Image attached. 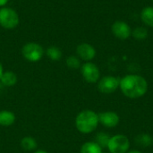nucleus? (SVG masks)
I'll list each match as a JSON object with an SVG mask.
<instances>
[{"label": "nucleus", "instance_id": "6e6552de", "mask_svg": "<svg viewBox=\"0 0 153 153\" xmlns=\"http://www.w3.org/2000/svg\"><path fill=\"white\" fill-rule=\"evenodd\" d=\"M111 31L113 35L119 39L125 40L132 36V28L124 21H116L111 25Z\"/></svg>", "mask_w": 153, "mask_h": 153}, {"label": "nucleus", "instance_id": "9d476101", "mask_svg": "<svg viewBox=\"0 0 153 153\" xmlns=\"http://www.w3.org/2000/svg\"><path fill=\"white\" fill-rule=\"evenodd\" d=\"M99 122L107 128H114L119 123V117L117 113L112 111L101 112L98 114Z\"/></svg>", "mask_w": 153, "mask_h": 153}, {"label": "nucleus", "instance_id": "423d86ee", "mask_svg": "<svg viewBox=\"0 0 153 153\" xmlns=\"http://www.w3.org/2000/svg\"><path fill=\"white\" fill-rule=\"evenodd\" d=\"M81 74L82 78L88 83H96L100 78L99 67L92 62H85L81 66Z\"/></svg>", "mask_w": 153, "mask_h": 153}, {"label": "nucleus", "instance_id": "f3484780", "mask_svg": "<svg viewBox=\"0 0 153 153\" xmlns=\"http://www.w3.org/2000/svg\"><path fill=\"white\" fill-rule=\"evenodd\" d=\"M148 30L145 27L143 26H138L135 27L134 30H132V36L136 39V40H144L148 37Z\"/></svg>", "mask_w": 153, "mask_h": 153}, {"label": "nucleus", "instance_id": "9b49d317", "mask_svg": "<svg viewBox=\"0 0 153 153\" xmlns=\"http://www.w3.org/2000/svg\"><path fill=\"white\" fill-rule=\"evenodd\" d=\"M15 115L10 110H1L0 111V126L4 127L11 126L15 122Z\"/></svg>", "mask_w": 153, "mask_h": 153}, {"label": "nucleus", "instance_id": "7ed1b4c3", "mask_svg": "<svg viewBox=\"0 0 153 153\" xmlns=\"http://www.w3.org/2000/svg\"><path fill=\"white\" fill-rule=\"evenodd\" d=\"M20 23L18 13L11 7L0 8V26L4 30H13Z\"/></svg>", "mask_w": 153, "mask_h": 153}, {"label": "nucleus", "instance_id": "dca6fc26", "mask_svg": "<svg viewBox=\"0 0 153 153\" xmlns=\"http://www.w3.org/2000/svg\"><path fill=\"white\" fill-rule=\"evenodd\" d=\"M45 54L52 61H59L63 56V53H62L61 49L58 47H56V46L48 47L46 49Z\"/></svg>", "mask_w": 153, "mask_h": 153}, {"label": "nucleus", "instance_id": "20e7f679", "mask_svg": "<svg viewBox=\"0 0 153 153\" xmlns=\"http://www.w3.org/2000/svg\"><path fill=\"white\" fill-rule=\"evenodd\" d=\"M45 54L43 47L36 42H27L22 48V55L29 62L36 63L41 60Z\"/></svg>", "mask_w": 153, "mask_h": 153}, {"label": "nucleus", "instance_id": "aec40b11", "mask_svg": "<svg viewBox=\"0 0 153 153\" xmlns=\"http://www.w3.org/2000/svg\"><path fill=\"white\" fill-rule=\"evenodd\" d=\"M152 138L149 136V135H147V134H143V135H141L140 136V139H139V143L140 144H142L143 146H148V145H150L151 144V142H152V140H151Z\"/></svg>", "mask_w": 153, "mask_h": 153}, {"label": "nucleus", "instance_id": "f03ea898", "mask_svg": "<svg viewBox=\"0 0 153 153\" xmlns=\"http://www.w3.org/2000/svg\"><path fill=\"white\" fill-rule=\"evenodd\" d=\"M99 123L98 114L91 109L81 111L75 117V127L83 134H89L94 132L97 129Z\"/></svg>", "mask_w": 153, "mask_h": 153}, {"label": "nucleus", "instance_id": "b1692460", "mask_svg": "<svg viewBox=\"0 0 153 153\" xmlns=\"http://www.w3.org/2000/svg\"><path fill=\"white\" fill-rule=\"evenodd\" d=\"M126 153H142L140 152L139 151H136V150H134V151H131V152H127Z\"/></svg>", "mask_w": 153, "mask_h": 153}, {"label": "nucleus", "instance_id": "5701e85b", "mask_svg": "<svg viewBox=\"0 0 153 153\" xmlns=\"http://www.w3.org/2000/svg\"><path fill=\"white\" fill-rule=\"evenodd\" d=\"M33 153H48L47 151H45V150H37V151H35Z\"/></svg>", "mask_w": 153, "mask_h": 153}, {"label": "nucleus", "instance_id": "f257e3e1", "mask_svg": "<svg viewBox=\"0 0 153 153\" xmlns=\"http://www.w3.org/2000/svg\"><path fill=\"white\" fill-rule=\"evenodd\" d=\"M119 87L123 94L129 99H138L145 95L148 91V82L141 75L127 74L120 80Z\"/></svg>", "mask_w": 153, "mask_h": 153}, {"label": "nucleus", "instance_id": "a211bd4d", "mask_svg": "<svg viewBox=\"0 0 153 153\" xmlns=\"http://www.w3.org/2000/svg\"><path fill=\"white\" fill-rule=\"evenodd\" d=\"M65 64L68 68L73 69V70L79 69L82 66L81 59L77 56H69L65 60Z\"/></svg>", "mask_w": 153, "mask_h": 153}, {"label": "nucleus", "instance_id": "4468645a", "mask_svg": "<svg viewBox=\"0 0 153 153\" xmlns=\"http://www.w3.org/2000/svg\"><path fill=\"white\" fill-rule=\"evenodd\" d=\"M21 147L26 152H32V151H36L38 147V143L33 137L24 136L21 140Z\"/></svg>", "mask_w": 153, "mask_h": 153}, {"label": "nucleus", "instance_id": "f8f14e48", "mask_svg": "<svg viewBox=\"0 0 153 153\" xmlns=\"http://www.w3.org/2000/svg\"><path fill=\"white\" fill-rule=\"evenodd\" d=\"M17 81H18L17 75L13 71H4L0 79V82L5 87L14 86L17 83Z\"/></svg>", "mask_w": 153, "mask_h": 153}, {"label": "nucleus", "instance_id": "412c9836", "mask_svg": "<svg viewBox=\"0 0 153 153\" xmlns=\"http://www.w3.org/2000/svg\"><path fill=\"white\" fill-rule=\"evenodd\" d=\"M8 2H9V0H0V8L4 7L8 4Z\"/></svg>", "mask_w": 153, "mask_h": 153}, {"label": "nucleus", "instance_id": "0eeeda50", "mask_svg": "<svg viewBox=\"0 0 153 153\" xmlns=\"http://www.w3.org/2000/svg\"><path fill=\"white\" fill-rule=\"evenodd\" d=\"M120 80L112 75H107L102 77L98 82V89L101 93L110 94L117 91L119 86Z\"/></svg>", "mask_w": 153, "mask_h": 153}, {"label": "nucleus", "instance_id": "39448f33", "mask_svg": "<svg viewBox=\"0 0 153 153\" xmlns=\"http://www.w3.org/2000/svg\"><path fill=\"white\" fill-rule=\"evenodd\" d=\"M129 148V139L123 134H117L110 137L108 144V149L110 153H126Z\"/></svg>", "mask_w": 153, "mask_h": 153}, {"label": "nucleus", "instance_id": "ddd939ff", "mask_svg": "<svg viewBox=\"0 0 153 153\" xmlns=\"http://www.w3.org/2000/svg\"><path fill=\"white\" fill-rule=\"evenodd\" d=\"M143 23L150 28H153V6L144 7L140 13Z\"/></svg>", "mask_w": 153, "mask_h": 153}, {"label": "nucleus", "instance_id": "393cba45", "mask_svg": "<svg viewBox=\"0 0 153 153\" xmlns=\"http://www.w3.org/2000/svg\"><path fill=\"white\" fill-rule=\"evenodd\" d=\"M152 2H153V0H152Z\"/></svg>", "mask_w": 153, "mask_h": 153}, {"label": "nucleus", "instance_id": "4be33fe9", "mask_svg": "<svg viewBox=\"0 0 153 153\" xmlns=\"http://www.w3.org/2000/svg\"><path fill=\"white\" fill-rule=\"evenodd\" d=\"M3 73H4V68H3L2 63L0 62V79H1V76H2V74H3Z\"/></svg>", "mask_w": 153, "mask_h": 153}, {"label": "nucleus", "instance_id": "1a4fd4ad", "mask_svg": "<svg viewBox=\"0 0 153 153\" xmlns=\"http://www.w3.org/2000/svg\"><path fill=\"white\" fill-rule=\"evenodd\" d=\"M76 56L84 62H91L96 56V49L90 43L82 42L76 47Z\"/></svg>", "mask_w": 153, "mask_h": 153}, {"label": "nucleus", "instance_id": "2eb2a0df", "mask_svg": "<svg viewBox=\"0 0 153 153\" xmlns=\"http://www.w3.org/2000/svg\"><path fill=\"white\" fill-rule=\"evenodd\" d=\"M80 153H102V148L95 142H87L82 145Z\"/></svg>", "mask_w": 153, "mask_h": 153}, {"label": "nucleus", "instance_id": "6ab92c4d", "mask_svg": "<svg viewBox=\"0 0 153 153\" xmlns=\"http://www.w3.org/2000/svg\"><path fill=\"white\" fill-rule=\"evenodd\" d=\"M110 137L108 136V134H105V133H100L97 134L96 136V142L101 148H108V144L109 142Z\"/></svg>", "mask_w": 153, "mask_h": 153}]
</instances>
